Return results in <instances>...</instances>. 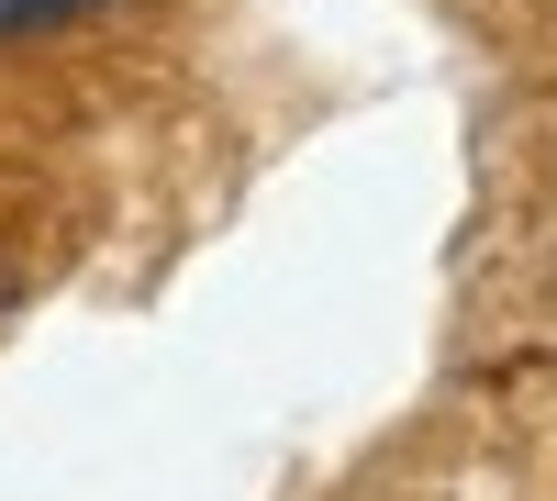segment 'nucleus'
<instances>
[{
	"label": "nucleus",
	"mask_w": 557,
	"mask_h": 501,
	"mask_svg": "<svg viewBox=\"0 0 557 501\" xmlns=\"http://www.w3.org/2000/svg\"><path fill=\"white\" fill-rule=\"evenodd\" d=\"M67 12H101V0H0V45H12V34H45V23H67Z\"/></svg>",
	"instance_id": "f257e3e1"
},
{
	"label": "nucleus",
	"mask_w": 557,
	"mask_h": 501,
	"mask_svg": "<svg viewBox=\"0 0 557 501\" xmlns=\"http://www.w3.org/2000/svg\"><path fill=\"white\" fill-rule=\"evenodd\" d=\"M0 301H12V279H0Z\"/></svg>",
	"instance_id": "f03ea898"
}]
</instances>
